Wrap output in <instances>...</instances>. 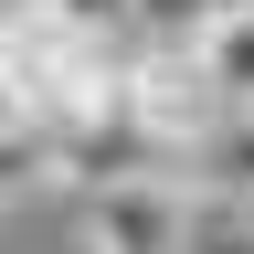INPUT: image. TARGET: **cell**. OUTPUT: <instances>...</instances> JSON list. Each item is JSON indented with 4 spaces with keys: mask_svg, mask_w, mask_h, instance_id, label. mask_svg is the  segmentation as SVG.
<instances>
[{
    "mask_svg": "<svg viewBox=\"0 0 254 254\" xmlns=\"http://www.w3.org/2000/svg\"><path fill=\"white\" fill-rule=\"evenodd\" d=\"M180 222H190L180 170H138V180L74 190V233H85V254H180Z\"/></svg>",
    "mask_w": 254,
    "mask_h": 254,
    "instance_id": "obj_3",
    "label": "cell"
},
{
    "mask_svg": "<svg viewBox=\"0 0 254 254\" xmlns=\"http://www.w3.org/2000/svg\"><path fill=\"white\" fill-rule=\"evenodd\" d=\"M201 64H212L222 106H233V117H254V0L212 11V32H201Z\"/></svg>",
    "mask_w": 254,
    "mask_h": 254,
    "instance_id": "obj_4",
    "label": "cell"
},
{
    "mask_svg": "<svg viewBox=\"0 0 254 254\" xmlns=\"http://www.w3.org/2000/svg\"><path fill=\"white\" fill-rule=\"evenodd\" d=\"M222 0H127V43H201Z\"/></svg>",
    "mask_w": 254,
    "mask_h": 254,
    "instance_id": "obj_6",
    "label": "cell"
},
{
    "mask_svg": "<svg viewBox=\"0 0 254 254\" xmlns=\"http://www.w3.org/2000/svg\"><path fill=\"white\" fill-rule=\"evenodd\" d=\"M32 190H53V159H43V138H32V127L0 117V212H21Z\"/></svg>",
    "mask_w": 254,
    "mask_h": 254,
    "instance_id": "obj_7",
    "label": "cell"
},
{
    "mask_svg": "<svg viewBox=\"0 0 254 254\" xmlns=\"http://www.w3.org/2000/svg\"><path fill=\"white\" fill-rule=\"evenodd\" d=\"M180 254H254V201H201V190H190Z\"/></svg>",
    "mask_w": 254,
    "mask_h": 254,
    "instance_id": "obj_5",
    "label": "cell"
},
{
    "mask_svg": "<svg viewBox=\"0 0 254 254\" xmlns=\"http://www.w3.org/2000/svg\"><path fill=\"white\" fill-rule=\"evenodd\" d=\"M117 117L138 127L170 170H180V159L201 148L233 106H222V85H212L201 43H127V64H117Z\"/></svg>",
    "mask_w": 254,
    "mask_h": 254,
    "instance_id": "obj_2",
    "label": "cell"
},
{
    "mask_svg": "<svg viewBox=\"0 0 254 254\" xmlns=\"http://www.w3.org/2000/svg\"><path fill=\"white\" fill-rule=\"evenodd\" d=\"M53 11H74L85 32H117V43H127V0H53Z\"/></svg>",
    "mask_w": 254,
    "mask_h": 254,
    "instance_id": "obj_8",
    "label": "cell"
},
{
    "mask_svg": "<svg viewBox=\"0 0 254 254\" xmlns=\"http://www.w3.org/2000/svg\"><path fill=\"white\" fill-rule=\"evenodd\" d=\"M222 11H233V0H222Z\"/></svg>",
    "mask_w": 254,
    "mask_h": 254,
    "instance_id": "obj_9",
    "label": "cell"
},
{
    "mask_svg": "<svg viewBox=\"0 0 254 254\" xmlns=\"http://www.w3.org/2000/svg\"><path fill=\"white\" fill-rule=\"evenodd\" d=\"M117 32H85L53 0H0V117L32 127V138H64V127L117 106Z\"/></svg>",
    "mask_w": 254,
    "mask_h": 254,
    "instance_id": "obj_1",
    "label": "cell"
}]
</instances>
